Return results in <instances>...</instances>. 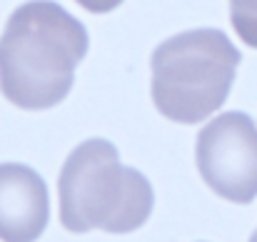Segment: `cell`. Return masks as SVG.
<instances>
[{
    "mask_svg": "<svg viewBox=\"0 0 257 242\" xmlns=\"http://www.w3.org/2000/svg\"><path fill=\"white\" fill-rule=\"evenodd\" d=\"M85 53L78 18L50 0L25 3L0 38V90L23 110H48L68 97Z\"/></svg>",
    "mask_w": 257,
    "mask_h": 242,
    "instance_id": "obj_1",
    "label": "cell"
},
{
    "mask_svg": "<svg viewBox=\"0 0 257 242\" xmlns=\"http://www.w3.org/2000/svg\"><path fill=\"white\" fill-rule=\"evenodd\" d=\"M60 222L70 232L102 230L127 235L143 227L155 195L148 177L120 162L117 148L102 138L78 145L60 170Z\"/></svg>",
    "mask_w": 257,
    "mask_h": 242,
    "instance_id": "obj_2",
    "label": "cell"
},
{
    "mask_svg": "<svg viewBox=\"0 0 257 242\" xmlns=\"http://www.w3.org/2000/svg\"><path fill=\"white\" fill-rule=\"evenodd\" d=\"M240 65V50L222 30H187L153 53V102L172 123L195 125L220 110Z\"/></svg>",
    "mask_w": 257,
    "mask_h": 242,
    "instance_id": "obj_3",
    "label": "cell"
},
{
    "mask_svg": "<svg viewBox=\"0 0 257 242\" xmlns=\"http://www.w3.org/2000/svg\"><path fill=\"white\" fill-rule=\"evenodd\" d=\"M200 177L237 205L257 197V125L245 112H225L207 123L195 145Z\"/></svg>",
    "mask_w": 257,
    "mask_h": 242,
    "instance_id": "obj_4",
    "label": "cell"
},
{
    "mask_svg": "<svg viewBox=\"0 0 257 242\" xmlns=\"http://www.w3.org/2000/svg\"><path fill=\"white\" fill-rule=\"evenodd\" d=\"M50 200L45 180L28 165H0V240L35 242L48 227Z\"/></svg>",
    "mask_w": 257,
    "mask_h": 242,
    "instance_id": "obj_5",
    "label": "cell"
},
{
    "mask_svg": "<svg viewBox=\"0 0 257 242\" xmlns=\"http://www.w3.org/2000/svg\"><path fill=\"white\" fill-rule=\"evenodd\" d=\"M230 20L250 48H257V0H230Z\"/></svg>",
    "mask_w": 257,
    "mask_h": 242,
    "instance_id": "obj_6",
    "label": "cell"
},
{
    "mask_svg": "<svg viewBox=\"0 0 257 242\" xmlns=\"http://www.w3.org/2000/svg\"><path fill=\"white\" fill-rule=\"evenodd\" d=\"M75 3L83 5L90 13H110V10H115L122 0H75Z\"/></svg>",
    "mask_w": 257,
    "mask_h": 242,
    "instance_id": "obj_7",
    "label": "cell"
},
{
    "mask_svg": "<svg viewBox=\"0 0 257 242\" xmlns=\"http://www.w3.org/2000/svg\"><path fill=\"white\" fill-rule=\"evenodd\" d=\"M250 242H257V230L252 232V237H250Z\"/></svg>",
    "mask_w": 257,
    "mask_h": 242,
    "instance_id": "obj_8",
    "label": "cell"
}]
</instances>
